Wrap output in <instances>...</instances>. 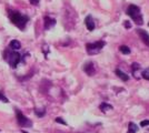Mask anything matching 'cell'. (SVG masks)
I'll return each instance as SVG.
<instances>
[{
    "mask_svg": "<svg viewBox=\"0 0 149 133\" xmlns=\"http://www.w3.org/2000/svg\"><path fill=\"white\" fill-rule=\"evenodd\" d=\"M84 71H85L89 76H95V74H96V72H97V68H96L95 62H93V61L87 62V63L84 65Z\"/></svg>",
    "mask_w": 149,
    "mask_h": 133,
    "instance_id": "8992f818",
    "label": "cell"
},
{
    "mask_svg": "<svg viewBox=\"0 0 149 133\" xmlns=\"http://www.w3.org/2000/svg\"><path fill=\"white\" fill-rule=\"evenodd\" d=\"M141 76H143V79H146V80H148L149 81V70H145L141 72Z\"/></svg>",
    "mask_w": 149,
    "mask_h": 133,
    "instance_id": "e0dca14e",
    "label": "cell"
},
{
    "mask_svg": "<svg viewBox=\"0 0 149 133\" xmlns=\"http://www.w3.org/2000/svg\"><path fill=\"white\" fill-rule=\"evenodd\" d=\"M148 25H149V23H148Z\"/></svg>",
    "mask_w": 149,
    "mask_h": 133,
    "instance_id": "cb8c5ba5",
    "label": "cell"
},
{
    "mask_svg": "<svg viewBox=\"0 0 149 133\" xmlns=\"http://www.w3.org/2000/svg\"><path fill=\"white\" fill-rule=\"evenodd\" d=\"M139 129L137 127V124H135L134 122H130L129 124H128V132L127 133H136Z\"/></svg>",
    "mask_w": 149,
    "mask_h": 133,
    "instance_id": "5bb4252c",
    "label": "cell"
},
{
    "mask_svg": "<svg viewBox=\"0 0 149 133\" xmlns=\"http://www.w3.org/2000/svg\"><path fill=\"white\" fill-rule=\"evenodd\" d=\"M29 1H30L31 5H33V6H37L38 3L40 2V0H29Z\"/></svg>",
    "mask_w": 149,
    "mask_h": 133,
    "instance_id": "7402d4cb",
    "label": "cell"
},
{
    "mask_svg": "<svg viewBox=\"0 0 149 133\" xmlns=\"http://www.w3.org/2000/svg\"><path fill=\"white\" fill-rule=\"evenodd\" d=\"M21 133H29V132H27V131H25V130H21Z\"/></svg>",
    "mask_w": 149,
    "mask_h": 133,
    "instance_id": "603a6c76",
    "label": "cell"
},
{
    "mask_svg": "<svg viewBox=\"0 0 149 133\" xmlns=\"http://www.w3.org/2000/svg\"><path fill=\"white\" fill-rule=\"evenodd\" d=\"M149 125V120H143L141 122H140V127H148Z\"/></svg>",
    "mask_w": 149,
    "mask_h": 133,
    "instance_id": "ffe728a7",
    "label": "cell"
},
{
    "mask_svg": "<svg viewBox=\"0 0 149 133\" xmlns=\"http://www.w3.org/2000/svg\"><path fill=\"white\" fill-rule=\"evenodd\" d=\"M0 101H2V102H5V103H8V99H7L6 96H5V94L0 91Z\"/></svg>",
    "mask_w": 149,
    "mask_h": 133,
    "instance_id": "d6986e66",
    "label": "cell"
},
{
    "mask_svg": "<svg viewBox=\"0 0 149 133\" xmlns=\"http://www.w3.org/2000/svg\"><path fill=\"white\" fill-rule=\"evenodd\" d=\"M136 31H137V33H138V36H139V38L141 39V41H143L147 47H149V33L148 32H146L145 30H143V29H137Z\"/></svg>",
    "mask_w": 149,
    "mask_h": 133,
    "instance_id": "52a82bcc",
    "label": "cell"
},
{
    "mask_svg": "<svg viewBox=\"0 0 149 133\" xmlns=\"http://www.w3.org/2000/svg\"><path fill=\"white\" fill-rule=\"evenodd\" d=\"M9 18H10L13 25L16 27H18L20 30H25L26 25L29 21L28 16H25V14L20 13L19 11H10L9 12Z\"/></svg>",
    "mask_w": 149,
    "mask_h": 133,
    "instance_id": "6da1fadb",
    "label": "cell"
},
{
    "mask_svg": "<svg viewBox=\"0 0 149 133\" xmlns=\"http://www.w3.org/2000/svg\"><path fill=\"white\" fill-rule=\"evenodd\" d=\"M116 74H117V76H118L123 81H125V82L129 80V76H128V74H126L125 72H123L120 69H116Z\"/></svg>",
    "mask_w": 149,
    "mask_h": 133,
    "instance_id": "7c38bea8",
    "label": "cell"
},
{
    "mask_svg": "<svg viewBox=\"0 0 149 133\" xmlns=\"http://www.w3.org/2000/svg\"><path fill=\"white\" fill-rule=\"evenodd\" d=\"M85 23H86V27H87V29L89 31H93L95 30V28H96V25H95V20H93V16H87L86 17V19H85Z\"/></svg>",
    "mask_w": 149,
    "mask_h": 133,
    "instance_id": "9c48e42d",
    "label": "cell"
},
{
    "mask_svg": "<svg viewBox=\"0 0 149 133\" xmlns=\"http://www.w3.org/2000/svg\"><path fill=\"white\" fill-rule=\"evenodd\" d=\"M57 123H60V124H63V125H67V122L66 121H63L62 118H56V120H55Z\"/></svg>",
    "mask_w": 149,
    "mask_h": 133,
    "instance_id": "ac0fdd59",
    "label": "cell"
},
{
    "mask_svg": "<svg viewBox=\"0 0 149 133\" xmlns=\"http://www.w3.org/2000/svg\"><path fill=\"white\" fill-rule=\"evenodd\" d=\"M119 50H120L121 53H124V54H129L131 52L130 49H129V47H127V45H120V47H119Z\"/></svg>",
    "mask_w": 149,
    "mask_h": 133,
    "instance_id": "2e32d148",
    "label": "cell"
},
{
    "mask_svg": "<svg viewBox=\"0 0 149 133\" xmlns=\"http://www.w3.org/2000/svg\"><path fill=\"white\" fill-rule=\"evenodd\" d=\"M141 69L140 68V64L139 63H137V62H134V63L131 64V70H132V74H134V76L136 78V79H139L140 76H141V73H139L138 71Z\"/></svg>",
    "mask_w": 149,
    "mask_h": 133,
    "instance_id": "30bf717a",
    "label": "cell"
},
{
    "mask_svg": "<svg viewBox=\"0 0 149 133\" xmlns=\"http://www.w3.org/2000/svg\"><path fill=\"white\" fill-rule=\"evenodd\" d=\"M9 47L13 51H18L21 48V43L18 40H11V42L9 43Z\"/></svg>",
    "mask_w": 149,
    "mask_h": 133,
    "instance_id": "8fae6325",
    "label": "cell"
},
{
    "mask_svg": "<svg viewBox=\"0 0 149 133\" xmlns=\"http://www.w3.org/2000/svg\"><path fill=\"white\" fill-rule=\"evenodd\" d=\"M124 25L126 29H130L131 28V23L129 22V21H124Z\"/></svg>",
    "mask_w": 149,
    "mask_h": 133,
    "instance_id": "44dd1931",
    "label": "cell"
},
{
    "mask_svg": "<svg viewBox=\"0 0 149 133\" xmlns=\"http://www.w3.org/2000/svg\"><path fill=\"white\" fill-rule=\"evenodd\" d=\"M56 25V20L54 19V18H51L49 16H46L44 18V27L46 30H49L51 29L52 27H55Z\"/></svg>",
    "mask_w": 149,
    "mask_h": 133,
    "instance_id": "ba28073f",
    "label": "cell"
},
{
    "mask_svg": "<svg viewBox=\"0 0 149 133\" xmlns=\"http://www.w3.org/2000/svg\"><path fill=\"white\" fill-rule=\"evenodd\" d=\"M126 13L136 22V25H143V14H141V11H140V8L138 6H136V5H129L128 8H127V10H126Z\"/></svg>",
    "mask_w": 149,
    "mask_h": 133,
    "instance_id": "7a4b0ae2",
    "label": "cell"
},
{
    "mask_svg": "<svg viewBox=\"0 0 149 133\" xmlns=\"http://www.w3.org/2000/svg\"><path fill=\"white\" fill-rule=\"evenodd\" d=\"M105 45H106V41L99 40V41H96V42H93V43L86 44V50H87L88 54L93 56V54H98L100 51L102 50V48Z\"/></svg>",
    "mask_w": 149,
    "mask_h": 133,
    "instance_id": "3957f363",
    "label": "cell"
},
{
    "mask_svg": "<svg viewBox=\"0 0 149 133\" xmlns=\"http://www.w3.org/2000/svg\"><path fill=\"white\" fill-rule=\"evenodd\" d=\"M8 52V56H7L6 60L7 62L9 63V65L11 67V68H16L17 65H18V63L21 61V54L19 53L18 51H7Z\"/></svg>",
    "mask_w": 149,
    "mask_h": 133,
    "instance_id": "277c9868",
    "label": "cell"
},
{
    "mask_svg": "<svg viewBox=\"0 0 149 133\" xmlns=\"http://www.w3.org/2000/svg\"><path fill=\"white\" fill-rule=\"evenodd\" d=\"M15 112H16L17 123H18L19 127H32V122H31V120H29L27 116H25L24 113H22L20 110L15 109Z\"/></svg>",
    "mask_w": 149,
    "mask_h": 133,
    "instance_id": "5b68a950",
    "label": "cell"
},
{
    "mask_svg": "<svg viewBox=\"0 0 149 133\" xmlns=\"http://www.w3.org/2000/svg\"><path fill=\"white\" fill-rule=\"evenodd\" d=\"M99 109L102 112H107V111H109V110H112L113 108H112L111 104H109V103H107V102H102L99 105Z\"/></svg>",
    "mask_w": 149,
    "mask_h": 133,
    "instance_id": "4fadbf2b",
    "label": "cell"
},
{
    "mask_svg": "<svg viewBox=\"0 0 149 133\" xmlns=\"http://www.w3.org/2000/svg\"><path fill=\"white\" fill-rule=\"evenodd\" d=\"M35 113H36V115L39 116V118H42L45 114H46V109L45 108H40V109L36 108L35 109Z\"/></svg>",
    "mask_w": 149,
    "mask_h": 133,
    "instance_id": "9a60e30c",
    "label": "cell"
}]
</instances>
